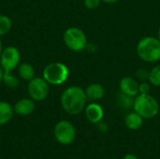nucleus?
Listing matches in <instances>:
<instances>
[{
    "instance_id": "nucleus-1",
    "label": "nucleus",
    "mask_w": 160,
    "mask_h": 159,
    "mask_svg": "<svg viewBox=\"0 0 160 159\" xmlns=\"http://www.w3.org/2000/svg\"><path fill=\"white\" fill-rule=\"evenodd\" d=\"M87 97L85 91L80 86H69L66 88L60 97L63 110L70 115H78L86 107Z\"/></svg>"
},
{
    "instance_id": "nucleus-2",
    "label": "nucleus",
    "mask_w": 160,
    "mask_h": 159,
    "mask_svg": "<svg viewBox=\"0 0 160 159\" xmlns=\"http://www.w3.org/2000/svg\"><path fill=\"white\" fill-rule=\"evenodd\" d=\"M136 52L140 59L146 63H156L160 60V40L157 37L147 36L140 39Z\"/></svg>"
},
{
    "instance_id": "nucleus-3",
    "label": "nucleus",
    "mask_w": 160,
    "mask_h": 159,
    "mask_svg": "<svg viewBox=\"0 0 160 159\" xmlns=\"http://www.w3.org/2000/svg\"><path fill=\"white\" fill-rule=\"evenodd\" d=\"M133 110L143 119H152L159 112V103L150 94H139L134 98Z\"/></svg>"
},
{
    "instance_id": "nucleus-4",
    "label": "nucleus",
    "mask_w": 160,
    "mask_h": 159,
    "mask_svg": "<svg viewBox=\"0 0 160 159\" xmlns=\"http://www.w3.org/2000/svg\"><path fill=\"white\" fill-rule=\"evenodd\" d=\"M69 76V68L63 63L53 62L47 65L42 72V77L52 85H61L66 82Z\"/></svg>"
},
{
    "instance_id": "nucleus-5",
    "label": "nucleus",
    "mask_w": 160,
    "mask_h": 159,
    "mask_svg": "<svg viewBox=\"0 0 160 159\" xmlns=\"http://www.w3.org/2000/svg\"><path fill=\"white\" fill-rule=\"evenodd\" d=\"M63 40L65 45L73 52H82L88 44L85 33L79 27L68 28L63 35Z\"/></svg>"
},
{
    "instance_id": "nucleus-6",
    "label": "nucleus",
    "mask_w": 160,
    "mask_h": 159,
    "mask_svg": "<svg viewBox=\"0 0 160 159\" xmlns=\"http://www.w3.org/2000/svg\"><path fill=\"white\" fill-rule=\"evenodd\" d=\"M53 133L56 141L63 145L72 143L76 138V129L74 126L67 120L59 121L54 127Z\"/></svg>"
},
{
    "instance_id": "nucleus-7",
    "label": "nucleus",
    "mask_w": 160,
    "mask_h": 159,
    "mask_svg": "<svg viewBox=\"0 0 160 159\" xmlns=\"http://www.w3.org/2000/svg\"><path fill=\"white\" fill-rule=\"evenodd\" d=\"M27 92L34 101H42L50 93V84L43 77H35L27 85Z\"/></svg>"
},
{
    "instance_id": "nucleus-8",
    "label": "nucleus",
    "mask_w": 160,
    "mask_h": 159,
    "mask_svg": "<svg viewBox=\"0 0 160 159\" xmlns=\"http://www.w3.org/2000/svg\"><path fill=\"white\" fill-rule=\"evenodd\" d=\"M21 61L20 51L14 46H8L3 49L0 55V67L6 73L11 72L14 68L18 67Z\"/></svg>"
},
{
    "instance_id": "nucleus-9",
    "label": "nucleus",
    "mask_w": 160,
    "mask_h": 159,
    "mask_svg": "<svg viewBox=\"0 0 160 159\" xmlns=\"http://www.w3.org/2000/svg\"><path fill=\"white\" fill-rule=\"evenodd\" d=\"M139 82L136 79L127 76L124 77L120 80L119 82V90L120 93L129 96V97H135L136 96H138L140 94L139 91Z\"/></svg>"
},
{
    "instance_id": "nucleus-10",
    "label": "nucleus",
    "mask_w": 160,
    "mask_h": 159,
    "mask_svg": "<svg viewBox=\"0 0 160 159\" xmlns=\"http://www.w3.org/2000/svg\"><path fill=\"white\" fill-rule=\"evenodd\" d=\"M84 114L87 121L92 124H98L103 120L104 110L98 103L91 102L90 104L86 105L84 109Z\"/></svg>"
},
{
    "instance_id": "nucleus-11",
    "label": "nucleus",
    "mask_w": 160,
    "mask_h": 159,
    "mask_svg": "<svg viewBox=\"0 0 160 159\" xmlns=\"http://www.w3.org/2000/svg\"><path fill=\"white\" fill-rule=\"evenodd\" d=\"M35 101L32 98H22L13 107L14 112L18 115L26 116L35 111Z\"/></svg>"
},
{
    "instance_id": "nucleus-12",
    "label": "nucleus",
    "mask_w": 160,
    "mask_h": 159,
    "mask_svg": "<svg viewBox=\"0 0 160 159\" xmlns=\"http://www.w3.org/2000/svg\"><path fill=\"white\" fill-rule=\"evenodd\" d=\"M84 91H85L87 99L90 101H93V102L102 99L105 95L104 87L98 82H93V83L89 84Z\"/></svg>"
},
{
    "instance_id": "nucleus-13",
    "label": "nucleus",
    "mask_w": 160,
    "mask_h": 159,
    "mask_svg": "<svg viewBox=\"0 0 160 159\" xmlns=\"http://www.w3.org/2000/svg\"><path fill=\"white\" fill-rule=\"evenodd\" d=\"M125 124L130 130H138L143 125V118L136 112H131L127 114L125 118Z\"/></svg>"
},
{
    "instance_id": "nucleus-14",
    "label": "nucleus",
    "mask_w": 160,
    "mask_h": 159,
    "mask_svg": "<svg viewBox=\"0 0 160 159\" xmlns=\"http://www.w3.org/2000/svg\"><path fill=\"white\" fill-rule=\"evenodd\" d=\"M14 113L12 106L6 102L0 101V126H3L10 121Z\"/></svg>"
},
{
    "instance_id": "nucleus-15",
    "label": "nucleus",
    "mask_w": 160,
    "mask_h": 159,
    "mask_svg": "<svg viewBox=\"0 0 160 159\" xmlns=\"http://www.w3.org/2000/svg\"><path fill=\"white\" fill-rule=\"evenodd\" d=\"M18 74L20 76V78H22L24 81H31L32 79H34L36 76V72H35V68L31 64L28 63H22L18 66Z\"/></svg>"
},
{
    "instance_id": "nucleus-16",
    "label": "nucleus",
    "mask_w": 160,
    "mask_h": 159,
    "mask_svg": "<svg viewBox=\"0 0 160 159\" xmlns=\"http://www.w3.org/2000/svg\"><path fill=\"white\" fill-rule=\"evenodd\" d=\"M148 82L153 86L160 87V64L157 65L156 67H154L149 71Z\"/></svg>"
},
{
    "instance_id": "nucleus-17",
    "label": "nucleus",
    "mask_w": 160,
    "mask_h": 159,
    "mask_svg": "<svg viewBox=\"0 0 160 159\" xmlns=\"http://www.w3.org/2000/svg\"><path fill=\"white\" fill-rule=\"evenodd\" d=\"M134 98L133 97H129L127 95H124L122 93H119L117 97V102L120 107L123 109H129L133 108V103H134Z\"/></svg>"
},
{
    "instance_id": "nucleus-18",
    "label": "nucleus",
    "mask_w": 160,
    "mask_h": 159,
    "mask_svg": "<svg viewBox=\"0 0 160 159\" xmlns=\"http://www.w3.org/2000/svg\"><path fill=\"white\" fill-rule=\"evenodd\" d=\"M12 27L11 19L6 15H0V37L8 34Z\"/></svg>"
},
{
    "instance_id": "nucleus-19",
    "label": "nucleus",
    "mask_w": 160,
    "mask_h": 159,
    "mask_svg": "<svg viewBox=\"0 0 160 159\" xmlns=\"http://www.w3.org/2000/svg\"><path fill=\"white\" fill-rule=\"evenodd\" d=\"M3 82L9 88H16L19 86L20 84V81L17 77L13 76L11 74V72L9 73H6L4 72L3 75Z\"/></svg>"
},
{
    "instance_id": "nucleus-20",
    "label": "nucleus",
    "mask_w": 160,
    "mask_h": 159,
    "mask_svg": "<svg viewBox=\"0 0 160 159\" xmlns=\"http://www.w3.org/2000/svg\"><path fill=\"white\" fill-rule=\"evenodd\" d=\"M148 76H149V71L146 70L145 68H139L136 71V77L138 80H140L141 82H145L148 81Z\"/></svg>"
},
{
    "instance_id": "nucleus-21",
    "label": "nucleus",
    "mask_w": 160,
    "mask_h": 159,
    "mask_svg": "<svg viewBox=\"0 0 160 159\" xmlns=\"http://www.w3.org/2000/svg\"><path fill=\"white\" fill-rule=\"evenodd\" d=\"M101 0H83V5L88 9H95L99 7Z\"/></svg>"
},
{
    "instance_id": "nucleus-22",
    "label": "nucleus",
    "mask_w": 160,
    "mask_h": 159,
    "mask_svg": "<svg viewBox=\"0 0 160 159\" xmlns=\"http://www.w3.org/2000/svg\"><path fill=\"white\" fill-rule=\"evenodd\" d=\"M150 90H151V84L148 82H142L139 84V91L140 94H150Z\"/></svg>"
},
{
    "instance_id": "nucleus-23",
    "label": "nucleus",
    "mask_w": 160,
    "mask_h": 159,
    "mask_svg": "<svg viewBox=\"0 0 160 159\" xmlns=\"http://www.w3.org/2000/svg\"><path fill=\"white\" fill-rule=\"evenodd\" d=\"M97 125H98V130H99L100 132H102V133L107 132V131H108V129H109L108 124H107L106 122H104L103 120H102V121H100L99 123H98Z\"/></svg>"
},
{
    "instance_id": "nucleus-24",
    "label": "nucleus",
    "mask_w": 160,
    "mask_h": 159,
    "mask_svg": "<svg viewBox=\"0 0 160 159\" xmlns=\"http://www.w3.org/2000/svg\"><path fill=\"white\" fill-rule=\"evenodd\" d=\"M123 159H139V157L134 154H128L123 157Z\"/></svg>"
},
{
    "instance_id": "nucleus-25",
    "label": "nucleus",
    "mask_w": 160,
    "mask_h": 159,
    "mask_svg": "<svg viewBox=\"0 0 160 159\" xmlns=\"http://www.w3.org/2000/svg\"><path fill=\"white\" fill-rule=\"evenodd\" d=\"M102 2H105V3H107V4H114V3H116V2H118L119 0H101Z\"/></svg>"
},
{
    "instance_id": "nucleus-26",
    "label": "nucleus",
    "mask_w": 160,
    "mask_h": 159,
    "mask_svg": "<svg viewBox=\"0 0 160 159\" xmlns=\"http://www.w3.org/2000/svg\"><path fill=\"white\" fill-rule=\"evenodd\" d=\"M3 75H4V71H3L2 67H0V84L3 82Z\"/></svg>"
},
{
    "instance_id": "nucleus-27",
    "label": "nucleus",
    "mask_w": 160,
    "mask_h": 159,
    "mask_svg": "<svg viewBox=\"0 0 160 159\" xmlns=\"http://www.w3.org/2000/svg\"><path fill=\"white\" fill-rule=\"evenodd\" d=\"M3 44H2V41L0 40V55H1V53H2V51H3Z\"/></svg>"
},
{
    "instance_id": "nucleus-28",
    "label": "nucleus",
    "mask_w": 160,
    "mask_h": 159,
    "mask_svg": "<svg viewBox=\"0 0 160 159\" xmlns=\"http://www.w3.org/2000/svg\"><path fill=\"white\" fill-rule=\"evenodd\" d=\"M158 37L159 38V40H160V26H159V28H158Z\"/></svg>"
}]
</instances>
